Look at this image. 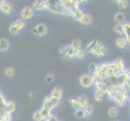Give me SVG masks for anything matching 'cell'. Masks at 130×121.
I'll use <instances>...</instances> for the list:
<instances>
[{"mask_svg": "<svg viewBox=\"0 0 130 121\" xmlns=\"http://www.w3.org/2000/svg\"><path fill=\"white\" fill-rule=\"evenodd\" d=\"M78 82H79L80 86L87 89L91 88L95 83L94 76L91 74H85L81 75L78 79Z\"/></svg>", "mask_w": 130, "mask_h": 121, "instance_id": "6da1fadb", "label": "cell"}, {"mask_svg": "<svg viewBox=\"0 0 130 121\" xmlns=\"http://www.w3.org/2000/svg\"><path fill=\"white\" fill-rule=\"evenodd\" d=\"M59 104H60V100L53 98L51 95H48L47 97L44 98L42 107L52 111L53 110L56 109L59 106Z\"/></svg>", "mask_w": 130, "mask_h": 121, "instance_id": "7a4b0ae2", "label": "cell"}, {"mask_svg": "<svg viewBox=\"0 0 130 121\" xmlns=\"http://www.w3.org/2000/svg\"><path fill=\"white\" fill-rule=\"evenodd\" d=\"M24 26L25 22L24 20H18L10 25V27H9V32L11 35H16L24 28Z\"/></svg>", "mask_w": 130, "mask_h": 121, "instance_id": "3957f363", "label": "cell"}, {"mask_svg": "<svg viewBox=\"0 0 130 121\" xmlns=\"http://www.w3.org/2000/svg\"><path fill=\"white\" fill-rule=\"evenodd\" d=\"M101 65L104 68L107 78H111L112 76L117 74V71H116V69L115 67L114 62H103V63H101Z\"/></svg>", "mask_w": 130, "mask_h": 121, "instance_id": "277c9868", "label": "cell"}, {"mask_svg": "<svg viewBox=\"0 0 130 121\" xmlns=\"http://www.w3.org/2000/svg\"><path fill=\"white\" fill-rule=\"evenodd\" d=\"M93 76H94V78H95V82H103V81H104L107 78L106 75V73H105L104 68L103 67V65L101 64L98 65L97 70L95 71V73L93 74Z\"/></svg>", "mask_w": 130, "mask_h": 121, "instance_id": "5b68a950", "label": "cell"}, {"mask_svg": "<svg viewBox=\"0 0 130 121\" xmlns=\"http://www.w3.org/2000/svg\"><path fill=\"white\" fill-rule=\"evenodd\" d=\"M32 31L33 35L37 36V37H44V36H45L48 32L47 27L44 24H37L32 28Z\"/></svg>", "mask_w": 130, "mask_h": 121, "instance_id": "8992f818", "label": "cell"}, {"mask_svg": "<svg viewBox=\"0 0 130 121\" xmlns=\"http://www.w3.org/2000/svg\"><path fill=\"white\" fill-rule=\"evenodd\" d=\"M49 7L50 6L47 0H36L32 5V9L35 11L49 10Z\"/></svg>", "mask_w": 130, "mask_h": 121, "instance_id": "52a82bcc", "label": "cell"}, {"mask_svg": "<svg viewBox=\"0 0 130 121\" xmlns=\"http://www.w3.org/2000/svg\"><path fill=\"white\" fill-rule=\"evenodd\" d=\"M33 15H34V10L32 9V7H24L20 12V16L22 18V20H28L32 19Z\"/></svg>", "mask_w": 130, "mask_h": 121, "instance_id": "ba28073f", "label": "cell"}, {"mask_svg": "<svg viewBox=\"0 0 130 121\" xmlns=\"http://www.w3.org/2000/svg\"><path fill=\"white\" fill-rule=\"evenodd\" d=\"M103 46V44L99 41V40H94L92 41H91L89 44H87V45L86 46V49L85 50L87 51V53H91L95 50V49L100 48Z\"/></svg>", "mask_w": 130, "mask_h": 121, "instance_id": "9c48e42d", "label": "cell"}, {"mask_svg": "<svg viewBox=\"0 0 130 121\" xmlns=\"http://www.w3.org/2000/svg\"><path fill=\"white\" fill-rule=\"evenodd\" d=\"M90 104V101L87 96L81 95L78 97V102L75 109H83L84 110Z\"/></svg>", "mask_w": 130, "mask_h": 121, "instance_id": "30bf717a", "label": "cell"}, {"mask_svg": "<svg viewBox=\"0 0 130 121\" xmlns=\"http://www.w3.org/2000/svg\"><path fill=\"white\" fill-rule=\"evenodd\" d=\"M113 62H114L115 67H116V71H117L118 74H121L126 70L124 61L122 59V58H117V59H116Z\"/></svg>", "mask_w": 130, "mask_h": 121, "instance_id": "8fae6325", "label": "cell"}, {"mask_svg": "<svg viewBox=\"0 0 130 121\" xmlns=\"http://www.w3.org/2000/svg\"><path fill=\"white\" fill-rule=\"evenodd\" d=\"M76 58V50L71 44L66 45V60H73Z\"/></svg>", "mask_w": 130, "mask_h": 121, "instance_id": "7c38bea8", "label": "cell"}, {"mask_svg": "<svg viewBox=\"0 0 130 121\" xmlns=\"http://www.w3.org/2000/svg\"><path fill=\"white\" fill-rule=\"evenodd\" d=\"M0 11L6 15H10L13 11V5L9 2H4L0 3Z\"/></svg>", "mask_w": 130, "mask_h": 121, "instance_id": "4fadbf2b", "label": "cell"}, {"mask_svg": "<svg viewBox=\"0 0 130 121\" xmlns=\"http://www.w3.org/2000/svg\"><path fill=\"white\" fill-rule=\"evenodd\" d=\"M124 35L126 40L127 46H130V23H124Z\"/></svg>", "mask_w": 130, "mask_h": 121, "instance_id": "5bb4252c", "label": "cell"}, {"mask_svg": "<svg viewBox=\"0 0 130 121\" xmlns=\"http://www.w3.org/2000/svg\"><path fill=\"white\" fill-rule=\"evenodd\" d=\"M50 95H51L53 98H56V99L61 100V98L63 97V91H62V89H61V87H56L52 91Z\"/></svg>", "mask_w": 130, "mask_h": 121, "instance_id": "9a60e30c", "label": "cell"}, {"mask_svg": "<svg viewBox=\"0 0 130 121\" xmlns=\"http://www.w3.org/2000/svg\"><path fill=\"white\" fill-rule=\"evenodd\" d=\"M106 95L105 91H103V90H100V89H95V94H94V98L95 100L98 102H103L104 98V96Z\"/></svg>", "mask_w": 130, "mask_h": 121, "instance_id": "2e32d148", "label": "cell"}, {"mask_svg": "<svg viewBox=\"0 0 130 121\" xmlns=\"http://www.w3.org/2000/svg\"><path fill=\"white\" fill-rule=\"evenodd\" d=\"M107 53V48L103 45L102 47L100 48H99L97 49H95V51H94L91 54L93 56H95V57H104V56H106V54Z\"/></svg>", "mask_w": 130, "mask_h": 121, "instance_id": "e0dca14e", "label": "cell"}, {"mask_svg": "<svg viewBox=\"0 0 130 121\" xmlns=\"http://www.w3.org/2000/svg\"><path fill=\"white\" fill-rule=\"evenodd\" d=\"M78 22L79 24H83V25L87 26V25H90V24H92L93 19H92V17L90 15H88V14H84L83 15V17Z\"/></svg>", "mask_w": 130, "mask_h": 121, "instance_id": "ac0fdd59", "label": "cell"}, {"mask_svg": "<svg viewBox=\"0 0 130 121\" xmlns=\"http://www.w3.org/2000/svg\"><path fill=\"white\" fill-rule=\"evenodd\" d=\"M119 108L117 107H111L107 111V114H108L109 117L115 119L119 115Z\"/></svg>", "mask_w": 130, "mask_h": 121, "instance_id": "d6986e66", "label": "cell"}, {"mask_svg": "<svg viewBox=\"0 0 130 121\" xmlns=\"http://www.w3.org/2000/svg\"><path fill=\"white\" fill-rule=\"evenodd\" d=\"M9 48V41L5 38L0 39V52H6Z\"/></svg>", "mask_w": 130, "mask_h": 121, "instance_id": "ffe728a7", "label": "cell"}, {"mask_svg": "<svg viewBox=\"0 0 130 121\" xmlns=\"http://www.w3.org/2000/svg\"><path fill=\"white\" fill-rule=\"evenodd\" d=\"M84 14H85V13L81 10V9H80L79 7H78L77 9H75V10L74 11L73 14H72V15H71V16H72L75 20L78 21L83 17V15Z\"/></svg>", "mask_w": 130, "mask_h": 121, "instance_id": "44dd1931", "label": "cell"}, {"mask_svg": "<svg viewBox=\"0 0 130 121\" xmlns=\"http://www.w3.org/2000/svg\"><path fill=\"white\" fill-rule=\"evenodd\" d=\"M116 45L119 48H124L127 46L126 40H125L124 38H122V37L117 38L116 40Z\"/></svg>", "mask_w": 130, "mask_h": 121, "instance_id": "7402d4cb", "label": "cell"}, {"mask_svg": "<svg viewBox=\"0 0 130 121\" xmlns=\"http://www.w3.org/2000/svg\"><path fill=\"white\" fill-rule=\"evenodd\" d=\"M113 30L115 33H116L117 35H124V25L123 24H117L114 26Z\"/></svg>", "mask_w": 130, "mask_h": 121, "instance_id": "603a6c76", "label": "cell"}, {"mask_svg": "<svg viewBox=\"0 0 130 121\" xmlns=\"http://www.w3.org/2000/svg\"><path fill=\"white\" fill-rule=\"evenodd\" d=\"M87 57V51L81 48L80 50L76 51V58L78 60H83Z\"/></svg>", "mask_w": 130, "mask_h": 121, "instance_id": "cb8c5ba5", "label": "cell"}, {"mask_svg": "<svg viewBox=\"0 0 130 121\" xmlns=\"http://www.w3.org/2000/svg\"><path fill=\"white\" fill-rule=\"evenodd\" d=\"M114 20L117 24H124V15L123 13L121 12H118L116 13L114 16Z\"/></svg>", "mask_w": 130, "mask_h": 121, "instance_id": "d4e9b609", "label": "cell"}, {"mask_svg": "<svg viewBox=\"0 0 130 121\" xmlns=\"http://www.w3.org/2000/svg\"><path fill=\"white\" fill-rule=\"evenodd\" d=\"M72 47L75 49L76 51L80 50L82 48V42L80 40H74L72 41V43L70 44Z\"/></svg>", "mask_w": 130, "mask_h": 121, "instance_id": "484cf974", "label": "cell"}, {"mask_svg": "<svg viewBox=\"0 0 130 121\" xmlns=\"http://www.w3.org/2000/svg\"><path fill=\"white\" fill-rule=\"evenodd\" d=\"M32 118H33L34 121H43V120H44L43 115H42V114L41 112V111H36V112L33 114Z\"/></svg>", "mask_w": 130, "mask_h": 121, "instance_id": "4316f807", "label": "cell"}, {"mask_svg": "<svg viewBox=\"0 0 130 121\" xmlns=\"http://www.w3.org/2000/svg\"><path fill=\"white\" fill-rule=\"evenodd\" d=\"M78 97L73 96V97L70 98L69 103L71 107H73L74 108H76V107L78 105Z\"/></svg>", "mask_w": 130, "mask_h": 121, "instance_id": "83f0119b", "label": "cell"}, {"mask_svg": "<svg viewBox=\"0 0 130 121\" xmlns=\"http://www.w3.org/2000/svg\"><path fill=\"white\" fill-rule=\"evenodd\" d=\"M15 110V102H7L6 111H8V112L11 113Z\"/></svg>", "mask_w": 130, "mask_h": 121, "instance_id": "f1b7e54d", "label": "cell"}, {"mask_svg": "<svg viewBox=\"0 0 130 121\" xmlns=\"http://www.w3.org/2000/svg\"><path fill=\"white\" fill-rule=\"evenodd\" d=\"M84 114L85 111L83 109H75L74 115L78 119H83L84 118Z\"/></svg>", "mask_w": 130, "mask_h": 121, "instance_id": "f546056e", "label": "cell"}, {"mask_svg": "<svg viewBox=\"0 0 130 121\" xmlns=\"http://www.w3.org/2000/svg\"><path fill=\"white\" fill-rule=\"evenodd\" d=\"M98 68V64H95V63H91L88 65V70L89 72L91 73V74H94L95 73V71L97 70Z\"/></svg>", "mask_w": 130, "mask_h": 121, "instance_id": "4dcf8cb0", "label": "cell"}, {"mask_svg": "<svg viewBox=\"0 0 130 121\" xmlns=\"http://www.w3.org/2000/svg\"><path fill=\"white\" fill-rule=\"evenodd\" d=\"M117 6L120 9H126L128 7V0H120V1L117 3Z\"/></svg>", "mask_w": 130, "mask_h": 121, "instance_id": "1f68e13d", "label": "cell"}, {"mask_svg": "<svg viewBox=\"0 0 130 121\" xmlns=\"http://www.w3.org/2000/svg\"><path fill=\"white\" fill-rule=\"evenodd\" d=\"M40 111H41V114H42V115H43V117H44V119H45L49 115H51V112H52L51 111H49V110H48L46 108H44V107H42V108Z\"/></svg>", "mask_w": 130, "mask_h": 121, "instance_id": "d6a6232c", "label": "cell"}, {"mask_svg": "<svg viewBox=\"0 0 130 121\" xmlns=\"http://www.w3.org/2000/svg\"><path fill=\"white\" fill-rule=\"evenodd\" d=\"M5 74L7 76H8V77H12V76H14V74H15V70L11 68V67H9V68L6 69Z\"/></svg>", "mask_w": 130, "mask_h": 121, "instance_id": "836d02e7", "label": "cell"}, {"mask_svg": "<svg viewBox=\"0 0 130 121\" xmlns=\"http://www.w3.org/2000/svg\"><path fill=\"white\" fill-rule=\"evenodd\" d=\"M53 80H54V74L52 73H48L45 77V82L48 83H50Z\"/></svg>", "mask_w": 130, "mask_h": 121, "instance_id": "e575fe53", "label": "cell"}, {"mask_svg": "<svg viewBox=\"0 0 130 121\" xmlns=\"http://www.w3.org/2000/svg\"><path fill=\"white\" fill-rule=\"evenodd\" d=\"M84 111H87V112H90V113L93 114L94 111H95V107H94V105H92V104L90 103V104L86 107V108L84 109Z\"/></svg>", "mask_w": 130, "mask_h": 121, "instance_id": "d590c367", "label": "cell"}, {"mask_svg": "<svg viewBox=\"0 0 130 121\" xmlns=\"http://www.w3.org/2000/svg\"><path fill=\"white\" fill-rule=\"evenodd\" d=\"M59 119H58L55 115H49L48 117L44 119V121H58Z\"/></svg>", "mask_w": 130, "mask_h": 121, "instance_id": "8d00e7d4", "label": "cell"}, {"mask_svg": "<svg viewBox=\"0 0 130 121\" xmlns=\"http://www.w3.org/2000/svg\"><path fill=\"white\" fill-rule=\"evenodd\" d=\"M29 95H30V97L31 98H35L36 97V93L34 91H32V92L29 94Z\"/></svg>", "mask_w": 130, "mask_h": 121, "instance_id": "74e56055", "label": "cell"}, {"mask_svg": "<svg viewBox=\"0 0 130 121\" xmlns=\"http://www.w3.org/2000/svg\"><path fill=\"white\" fill-rule=\"evenodd\" d=\"M0 121H4V118L2 113H0Z\"/></svg>", "mask_w": 130, "mask_h": 121, "instance_id": "f35d334b", "label": "cell"}, {"mask_svg": "<svg viewBox=\"0 0 130 121\" xmlns=\"http://www.w3.org/2000/svg\"><path fill=\"white\" fill-rule=\"evenodd\" d=\"M111 1H112L113 3H116V4H117L120 1V0H111Z\"/></svg>", "mask_w": 130, "mask_h": 121, "instance_id": "ab89813d", "label": "cell"}, {"mask_svg": "<svg viewBox=\"0 0 130 121\" xmlns=\"http://www.w3.org/2000/svg\"><path fill=\"white\" fill-rule=\"evenodd\" d=\"M4 2H6V0H0V3H3Z\"/></svg>", "mask_w": 130, "mask_h": 121, "instance_id": "60d3db41", "label": "cell"}, {"mask_svg": "<svg viewBox=\"0 0 130 121\" xmlns=\"http://www.w3.org/2000/svg\"><path fill=\"white\" fill-rule=\"evenodd\" d=\"M58 121H63V120H62V119H59V120H58Z\"/></svg>", "mask_w": 130, "mask_h": 121, "instance_id": "b9f144b4", "label": "cell"}, {"mask_svg": "<svg viewBox=\"0 0 130 121\" xmlns=\"http://www.w3.org/2000/svg\"><path fill=\"white\" fill-rule=\"evenodd\" d=\"M128 101L130 102V95H129V99H128Z\"/></svg>", "mask_w": 130, "mask_h": 121, "instance_id": "7bdbcfd3", "label": "cell"}]
</instances>
